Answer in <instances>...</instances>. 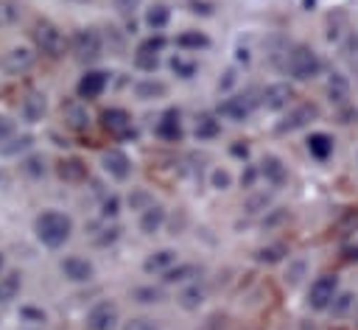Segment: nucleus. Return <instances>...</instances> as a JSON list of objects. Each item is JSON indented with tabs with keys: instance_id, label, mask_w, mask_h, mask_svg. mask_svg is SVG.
<instances>
[{
	"instance_id": "nucleus-1",
	"label": "nucleus",
	"mask_w": 358,
	"mask_h": 330,
	"mask_svg": "<svg viewBox=\"0 0 358 330\" xmlns=\"http://www.w3.org/2000/svg\"><path fill=\"white\" fill-rule=\"evenodd\" d=\"M34 229H36V238H39L45 246L59 249V246L70 238V232H73V221H70V215H64V213L45 210V213L36 218Z\"/></svg>"
},
{
	"instance_id": "nucleus-2",
	"label": "nucleus",
	"mask_w": 358,
	"mask_h": 330,
	"mask_svg": "<svg viewBox=\"0 0 358 330\" xmlns=\"http://www.w3.org/2000/svg\"><path fill=\"white\" fill-rule=\"evenodd\" d=\"M285 70L299 78V81H308V78H316L319 70H322V59L313 48L308 45H294L288 53H285Z\"/></svg>"
},
{
	"instance_id": "nucleus-3",
	"label": "nucleus",
	"mask_w": 358,
	"mask_h": 330,
	"mask_svg": "<svg viewBox=\"0 0 358 330\" xmlns=\"http://www.w3.org/2000/svg\"><path fill=\"white\" fill-rule=\"evenodd\" d=\"M34 42H36V48L42 50V53H48V56H62L64 53V34L50 22V20H39L36 25H34Z\"/></svg>"
},
{
	"instance_id": "nucleus-4",
	"label": "nucleus",
	"mask_w": 358,
	"mask_h": 330,
	"mask_svg": "<svg viewBox=\"0 0 358 330\" xmlns=\"http://www.w3.org/2000/svg\"><path fill=\"white\" fill-rule=\"evenodd\" d=\"M101 48H103V42L95 28H81L73 34V53L78 62H95L101 56Z\"/></svg>"
},
{
	"instance_id": "nucleus-5",
	"label": "nucleus",
	"mask_w": 358,
	"mask_h": 330,
	"mask_svg": "<svg viewBox=\"0 0 358 330\" xmlns=\"http://www.w3.org/2000/svg\"><path fill=\"white\" fill-rule=\"evenodd\" d=\"M336 294H338V277L336 274H322L310 285V291H308V305L313 310H324V308H330V302H333Z\"/></svg>"
},
{
	"instance_id": "nucleus-6",
	"label": "nucleus",
	"mask_w": 358,
	"mask_h": 330,
	"mask_svg": "<svg viewBox=\"0 0 358 330\" xmlns=\"http://www.w3.org/2000/svg\"><path fill=\"white\" fill-rule=\"evenodd\" d=\"M115 324H117V305L115 302L103 299V302L90 308V313H87V327L90 330H112Z\"/></svg>"
},
{
	"instance_id": "nucleus-7",
	"label": "nucleus",
	"mask_w": 358,
	"mask_h": 330,
	"mask_svg": "<svg viewBox=\"0 0 358 330\" xmlns=\"http://www.w3.org/2000/svg\"><path fill=\"white\" fill-rule=\"evenodd\" d=\"M165 48V39L162 36H151V39H145L140 48H137V53H134V64L140 67V70H157V64H159V50Z\"/></svg>"
},
{
	"instance_id": "nucleus-8",
	"label": "nucleus",
	"mask_w": 358,
	"mask_h": 330,
	"mask_svg": "<svg viewBox=\"0 0 358 330\" xmlns=\"http://www.w3.org/2000/svg\"><path fill=\"white\" fill-rule=\"evenodd\" d=\"M31 64H34V50H28V48H11V50H6L3 59H0V67H3L8 76L25 73Z\"/></svg>"
},
{
	"instance_id": "nucleus-9",
	"label": "nucleus",
	"mask_w": 358,
	"mask_h": 330,
	"mask_svg": "<svg viewBox=\"0 0 358 330\" xmlns=\"http://www.w3.org/2000/svg\"><path fill=\"white\" fill-rule=\"evenodd\" d=\"M62 274H64L70 282H90L92 274H95V268H92V263H90L87 257L70 254V257L62 260Z\"/></svg>"
},
{
	"instance_id": "nucleus-10",
	"label": "nucleus",
	"mask_w": 358,
	"mask_h": 330,
	"mask_svg": "<svg viewBox=\"0 0 358 330\" xmlns=\"http://www.w3.org/2000/svg\"><path fill=\"white\" fill-rule=\"evenodd\" d=\"M101 123H103V129H106L109 134H115V137H126V134L131 131V115H129L126 109H120V106L106 109V112L101 115Z\"/></svg>"
},
{
	"instance_id": "nucleus-11",
	"label": "nucleus",
	"mask_w": 358,
	"mask_h": 330,
	"mask_svg": "<svg viewBox=\"0 0 358 330\" xmlns=\"http://www.w3.org/2000/svg\"><path fill=\"white\" fill-rule=\"evenodd\" d=\"M101 165H103V171H106L112 179H126V176L131 173V159H129L120 148H109V151L103 154Z\"/></svg>"
},
{
	"instance_id": "nucleus-12",
	"label": "nucleus",
	"mask_w": 358,
	"mask_h": 330,
	"mask_svg": "<svg viewBox=\"0 0 358 330\" xmlns=\"http://www.w3.org/2000/svg\"><path fill=\"white\" fill-rule=\"evenodd\" d=\"M252 106H255V101L249 95H232V98H227L218 106V115L221 117H229V120H246L249 112H252Z\"/></svg>"
},
{
	"instance_id": "nucleus-13",
	"label": "nucleus",
	"mask_w": 358,
	"mask_h": 330,
	"mask_svg": "<svg viewBox=\"0 0 358 330\" xmlns=\"http://www.w3.org/2000/svg\"><path fill=\"white\" fill-rule=\"evenodd\" d=\"M313 117H319V109L313 103H299L294 112H288V117L277 126V131H294V129H302L308 126Z\"/></svg>"
},
{
	"instance_id": "nucleus-14",
	"label": "nucleus",
	"mask_w": 358,
	"mask_h": 330,
	"mask_svg": "<svg viewBox=\"0 0 358 330\" xmlns=\"http://www.w3.org/2000/svg\"><path fill=\"white\" fill-rule=\"evenodd\" d=\"M106 73H101V70H90V73H84L81 76V81H78V95L81 98H87V101H92V98H98L103 89H106Z\"/></svg>"
},
{
	"instance_id": "nucleus-15",
	"label": "nucleus",
	"mask_w": 358,
	"mask_h": 330,
	"mask_svg": "<svg viewBox=\"0 0 358 330\" xmlns=\"http://www.w3.org/2000/svg\"><path fill=\"white\" fill-rule=\"evenodd\" d=\"M291 98H294V89H291L288 84L277 81V84H271V87H266V89H263L260 103H263L266 109H282V106H288V101H291Z\"/></svg>"
},
{
	"instance_id": "nucleus-16",
	"label": "nucleus",
	"mask_w": 358,
	"mask_h": 330,
	"mask_svg": "<svg viewBox=\"0 0 358 330\" xmlns=\"http://www.w3.org/2000/svg\"><path fill=\"white\" fill-rule=\"evenodd\" d=\"M62 117H64V126H70L73 131H84L90 126V115H87V106L78 103V101H67L62 106Z\"/></svg>"
},
{
	"instance_id": "nucleus-17",
	"label": "nucleus",
	"mask_w": 358,
	"mask_h": 330,
	"mask_svg": "<svg viewBox=\"0 0 358 330\" xmlns=\"http://www.w3.org/2000/svg\"><path fill=\"white\" fill-rule=\"evenodd\" d=\"M257 173H260L268 185H274V187H280V185L285 182V165H282V159H280V157H266V159L260 162Z\"/></svg>"
},
{
	"instance_id": "nucleus-18",
	"label": "nucleus",
	"mask_w": 358,
	"mask_h": 330,
	"mask_svg": "<svg viewBox=\"0 0 358 330\" xmlns=\"http://www.w3.org/2000/svg\"><path fill=\"white\" fill-rule=\"evenodd\" d=\"M165 224V207L162 204H151V207H145L143 213H140V229L145 232V235H154V232H159V227Z\"/></svg>"
},
{
	"instance_id": "nucleus-19",
	"label": "nucleus",
	"mask_w": 358,
	"mask_h": 330,
	"mask_svg": "<svg viewBox=\"0 0 358 330\" xmlns=\"http://www.w3.org/2000/svg\"><path fill=\"white\" fill-rule=\"evenodd\" d=\"M173 263H176V252H173V249H159V252H154V254L145 257L143 268H145L148 274H165Z\"/></svg>"
},
{
	"instance_id": "nucleus-20",
	"label": "nucleus",
	"mask_w": 358,
	"mask_h": 330,
	"mask_svg": "<svg viewBox=\"0 0 358 330\" xmlns=\"http://www.w3.org/2000/svg\"><path fill=\"white\" fill-rule=\"evenodd\" d=\"M157 134H159L162 140H171V143L182 137V123H179V112H176V109H168V112L159 117Z\"/></svg>"
},
{
	"instance_id": "nucleus-21",
	"label": "nucleus",
	"mask_w": 358,
	"mask_h": 330,
	"mask_svg": "<svg viewBox=\"0 0 358 330\" xmlns=\"http://www.w3.org/2000/svg\"><path fill=\"white\" fill-rule=\"evenodd\" d=\"M56 171H59V176H62L64 182H81V179H87V165H84L78 157H64V159L56 165Z\"/></svg>"
},
{
	"instance_id": "nucleus-22",
	"label": "nucleus",
	"mask_w": 358,
	"mask_h": 330,
	"mask_svg": "<svg viewBox=\"0 0 358 330\" xmlns=\"http://www.w3.org/2000/svg\"><path fill=\"white\" fill-rule=\"evenodd\" d=\"M20 112H22V117H25L28 123H36V120H42V115H45V98H42L39 92H28V95L22 98V106H20Z\"/></svg>"
},
{
	"instance_id": "nucleus-23",
	"label": "nucleus",
	"mask_w": 358,
	"mask_h": 330,
	"mask_svg": "<svg viewBox=\"0 0 358 330\" xmlns=\"http://www.w3.org/2000/svg\"><path fill=\"white\" fill-rule=\"evenodd\" d=\"M20 285H22V274H20V271H6V274H0V305L17 299Z\"/></svg>"
},
{
	"instance_id": "nucleus-24",
	"label": "nucleus",
	"mask_w": 358,
	"mask_h": 330,
	"mask_svg": "<svg viewBox=\"0 0 358 330\" xmlns=\"http://www.w3.org/2000/svg\"><path fill=\"white\" fill-rule=\"evenodd\" d=\"M218 134H221V120H218L215 115L204 112V115L196 117V137H199V140H213V137H218Z\"/></svg>"
},
{
	"instance_id": "nucleus-25",
	"label": "nucleus",
	"mask_w": 358,
	"mask_h": 330,
	"mask_svg": "<svg viewBox=\"0 0 358 330\" xmlns=\"http://www.w3.org/2000/svg\"><path fill=\"white\" fill-rule=\"evenodd\" d=\"M308 151H310V157H316V159H327L330 151H333V137L324 134V131L310 134V137H308Z\"/></svg>"
},
{
	"instance_id": "nucleus-26",
	"label": "nucleus",
	"mask_w": 358,
	"mask_h": 330,
	"mask_svg": "<svg viewBox=\"0 0 358 330\" xmlns=\"http://www.w3.org/2000/svg\"><path fill=\"white\" fill-rule=\"evenodd\" d=\"M168 22H171V8H168L165 3H154V6L145 11V25H148L151 31H162Z\"/></svg>"
},
{
	"instance_id": "nucleus-27",
	"label": "nucleus",
	"mask_w": 358,
	"mask_h": 330,
	"mask_svg": "<svg viewBox=\"0 0 358 330\" xmlns=\"http://www.w3.org/2000/svg\"><path fill=\"white\" fill-rule=\"evenodd\" d=\"M201 274V268L196 266V263H182V266H171L168 271H165V282H185V280H193V277H199Z\"/></svg>"
},
{
	"instance_id": "nucleus-28",
	"label": "nucleus",
	"mask_w": 358,
	"mask_h": 330,
	"mask_svg": "<svg viewBox=\"0 0 358 330\" xmlns=\"http://www.w3.org/2000/svg\"><path fill=\"white\" fill-rule=\"evenodd\" d=\"M165 92H168L165 81H154V78H148V81H140V84L134 87V95H137V98H143V101H154V98H162Z\"/></svg>"
},
{
	"instance_id": "nucleus-29",
	"label": "nucleus",
	"mask_w": 358,
	"mask_h": 330,
	"mask_svg": "<svg viewBox=\"0 0 358 330\" xmlns=\"http://www.w3.org/2000/svg\"><path fill=\"white\" fill-rule=\"evenodd\" d=\"M327 95H330V101L344 103V101H347V95H350V81H347L341 73H333V76H330V81H327Z\"/></svg>"
},
{
	"instance_id": "nucleus-30",
	"label": "nucleus",
	"mask_w": 358,
	"mask_h": 330,
	"mask_svg": "<svg viewBox=\"0 0 358 330\" xmlns=\"http://www.w3.org/2000/svg\"><path fill=\"white\" fill-rule=\"evenodd\" d=\"M117 235H120V227L106 224V218H103V224L92 227V243H95V246H109V243L117 241Z\"/></svg>"
},
{
	"instance_id": "nucleus-31",
	"label": "nucleus",
	"mask_w": 358,
	"mask_h": 330,
	"mask_svg": "<svg viewBox=\"0 0 358 330\" xmlns=\"http://www.w3.org/2000/svg\"><path fill=\"white\" fill-rule=\"evenodd\" d=\"M204 302V288L199 285V282H193V285H187L182 294H179V305L185 308V310H196L199 305Z\"/></svg>"
},
{
	"instance_id": "nucleus-32",
	"label": "nucleus",
	"mask_w": 358,
	"mask_h": 330,
	"mask_svg": "<svg viewBox=\"0 0 358 330\" xmlns=\"http://www.w3.org/2000/svg\"><path fill=\"white\" fill-rule=\"evenodd\" d=\"M176 45L185 48V50H199V48H207L210 39H207V34H201V31H185V34L176 36Z\"/></svg>"
},
{
	"instance_id": "nucleus-33",
	"label": "nucleus",
	"mask_w": 358,
	"mask_h": 330,
	"mask_svg": "<svg viewBox=\"0 0 358 330\" xmlns=\"http://www.w3.org/2000/svg\"><path fill=\"white\" fill-rule=\"evenodd\" d=\"M20 14H22V6H20V3H14V0H0V28L17 22Z\"/></svg>"
},
{
	"instance_id": "nucleus-34",
	"label": "nucleus",
	"mask_w": 358,
	"mask_h": 330,
	"mask_svg": "<svg viewBox=\"0 0 358 330\" xmlns=\"http://www.w3.org/2000/svg\"><path fill=\"white\" fill-rule=\"evenodd\" d=\"M288 254V246L285 243H271V246H263L260 252H257V260L260 263H277V260H282Z\"/></svg>"
},
{
	"instance_id": "nucleus-35",
	"label": "nucleus",
	"mask_w": 358,
	"mask_h": 330,
	"mask_svg": "<svg viewBox=\"0 0 358 330\" xmlns=\"http://www.w3.org/2000/svg\"><path fill=\"white\" fill-rule=\"evenodd\" d=\"M34 140H31V134H22V137H11V140H6L3 145H0V154H6V157H14V154H20V151H25L28 145H31Z\"/></svg>"
},
{
	"instance_id": "nucleus-36",
	"label": "nucleus",
	"mask_w": 358,
	"mask_h": 330,
	"mask_svg": "<svg viewBox=\"0 0 358 330\" xmlns=\"http://www.w3.org/2000/svg\"><path fill=\"white\" fill-rule=\"evenodd\" d=\"M131 296H134L137 302H143V305L162 302V291H159V288H154V285H137V288L131 291Z\"/></svg>"
},
{
	"instance_id": "nucleus-37",
	"label": "nucleus",
	"mask_w": 358,
	"mask_h": 330,
	"mask_svg": "<svg viewBox=\"0 0 358 330\" xmlns=\"http://www.w3.org/2000/svg\"><path fill=\"white\" fill-rule=\"evenodd\" d=\"M171 67H173V73L182 76V78H193V76H196V62L182 59V56H173V59H171Z\"/></svg>"
},
{
	"instance_id": "nucleus-38",
	"label": "nucleus",
	"mask_w": 358,
	"mask_h": 330,
	"mask_svg": "<svg viewBox=\"0 0 358 330\" xmlns=\"http://www.w3.org/2000/svg\"><path fill=\"white\" fill-rule=\"evenodd\" d=\"M28 176H42L45 173V159L39 157V154H31V157H25L22 159V165H20Z\"/></svg>"
},
{
	"instance_id": "nucleus-39",
	"label": "nucleus",
	"mask_w": 358,
	"mask_h": 330,
	"mask_svg": "<svg viewBox=\"0 0 358 330\" xmlns=\"http://www.w3.org/2000/svg\"><path fill=\"white\" fill-rule=\"evenodd\" d=\"M129 204H131V210H140V213H143L145 207H151V204H154V196H151L148 190H140V187H137V190H131Z\"/></svg>"
},
{
	"instance_id": "nucleus-40",
	"label": "nucleus",
	"mask_w": 358,
	"mask_h": 330,
	"mask_svg": "<svg viewBox=\"0 0 358 330\" xmlns=\"http://www.w3.org/2000/svg\"><path fill=\"white\" fill-rule=\"evenodd\" d=\"M350 305H352V294H336L333 302H330V310H333V316L341 319V316L350 310Z\"/></svg>"
},
{
	"instance_id": "nucleus-41",
	"label": "nucleus",
	"mask_w": 358,
	"mask_h": 330,
	"mask_svg": "<svg viewBox=\"0 0 358 330\" xmlns=\"http://www.w3.org/2000/svg\"><path fill=\"white\" fill-rule=\"evenodd\" d=\"M123 330H159V324H157V319H148V316H137V319L126 322V327H123Z\"/></svg>"
},
{
	"instance_id": "nucleus-42",
	"label": "nucleus",
	"mask_w": 358,
	"mask_h": 330,
	"mask_svg": "<svg viewBox=\"0 0 358 330\" xmlns=\"http://www.w3.org/2000/svg\"><path fill=\"white\" fill-rule=\"evenodd\" d=\"M229 182H232V176H229V171H224V168L213 171V176H210V185H213L215 190H227Z\"/></svg>"
},
{
	"instance_id": "nucleus-43",
	"label": "nucleus",
	"mask_w": 358,
	"mask_h": 330,
	"mask_svg": "<svg viewBox=\"0 0 358 330\" xmlns=\"http://www.w3.org/2000/svg\"><path fill=\"white\" fill-rule=\"evenodd\" d=\"M117 210H120V199L112 193V196H106L103 199V204H101V215L103 218H115L117 215Z\"/></svg>"
},
{
	"instance_id": "nucleus-44",
	"label": "nucleus",
	"mask_w": 358,
	"mask_h": 330,
	"mask_svg": "<svg viewBox=\"0 0 358 330\" xmlns=\"http://www.w3.org/2000/svg\"><path fill=\"white\" fill-rule=\"evenodd\" d=\"M140 3L143 0H112V6L117 8V14H123V17H131L140 8Z\"/></svg>"
},
{
	"instance_id": "nucleus-45",
	"label": "nucleus",
	"mask_w": 358,
	"mask_h": 330,
	"mask_svg": "<svg viewBox=\"0 0 358 330\" xmlns=\"http://www.w3.org/2000/svg\"><path fill=\"white\" fill-rule=\"evenodd\" d=\"M302 274H305V263H302V260H296V263L285 271V282H288V285H296V282L302 280Z\"/></svg>"
},
{
	"instance_id": "nucleus-46",
	"label": "nucleus",
	"mask_w": 358,
	"mask_h": 330,
	"mask_svg": "<svg viewBox=\"0 0 358 330\" xmlns=\"http://www.w3.org/2000/svg\"><path fill=\"white\" fill-rule=\"evenodd\" d=\"M20 316H22V319H28V322H34V324L45 322V310H39V308H31V305L20 308Z\"/></svg>"
},
{
	"instance_id": "nucleus-47",
	"label": "nucleus",
	"mask_w": 358,
	"mask_h": 330,
	"mask_svg": "<svg viewBox=\"0 0 358 330\" xmlns=\"http://www.w3.org/2000/svg\"><path fill=\"white\" fill-rule=\"evenodd\" d=\"M266 207H268V196H266V193L252 196V199L246 201V210H249V213H260V210H266Z\"/></svg>"
},
{
	"instance_id": "nucleus-48",
	"label": "nucleus",
	"mask_w": 358,
	"mask_h": 330,
	"mask_svg": "<svg viewBox=\"0 0 358 330\" xmlns=\"http://www.w3.org/2000/svg\"><path fill=\"white\" fill-rule=\"evenodd\" d=\"M17 134V129H14V120H8V117H0V145L6 143V140H11Z\"/></svg>"
},
{
	"instance_id": "nucleus-49",
	"label": "nucleus",
	"mask_w": 358,
	"mask_h": 330,
	"mask_svg": "<svg viewBox=\"0 0 358 330\" xmlns=\"http://www.w3.org/2000/svg\"><path fill=\"white\" fill-rule=\"evenodd\" d=\"M257 176H260V173H257V168H255V165H246V168H243V173H241V185H243V187H255Z\"/></svg>"
},
{
	"instance_id": "nucleus-50",
	"label": "nucleus",
	"mask_w": 358,
	"mask_h": 330,
	"mask_svg": "<svg viewBox=\"0 0 358 330\" xmlns=\"http://www.w3.org/2000/svg\"><path fill=\"white\" fill-rule=\"evenodd\" d=\"M229 151H232L235 157H243V159L249 157V145H246V143H241V140H238V143H232V148H229Z\"/></svg>"
},
{
	"instance_id": "nucleus-51",
	"label": "nucleus",
	"mask_w": 358,
	"mask_h": 330,
	"mask_svg": "<svg viewBox=\"0 0 358 330\" xmlns=\"http://www.w3.org/2000/svg\"><path fill=\"white\" fill-rule=\"evenodd\" d=\"M344 257H347V260H358V246H350V249H344Z\"/></svg>"
},
{
	"instance_id": "nucleus-52",
	"label": "nucleus",
	"mask_w": 358,
	"mask_h": 330,
	"mask_svg": "<svg viewBox=\"0 0 358 330\" xmlns=\"http://www.w3.org/2000/svg\"><path fill=\"white\" fill-rule=\"evenodd\" d=\"M232 81H235V76H232V70H229V73H227V78H224V81H221L218 87H221V89H227V87H229Z\"/></svg>"
},
{
	"instance_id": "nucleus-53",
	"label": "nucleus",
	"mask_w": 358,
	"mask_h": 330,
	"mask_svg": "<svg viewBox=\"0 0 358 330\" xmlns=\"http://www.w3.org/2000/svg\"><path fill=\"white\" fill-rule=\"evenodd\" d=\"M3 266H6V257L0 254V274H3Z\"/></svg>"
}]
</instances>
